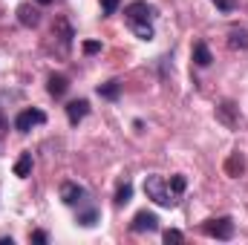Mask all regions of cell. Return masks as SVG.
<instances>
[{
	"label": "cell",
	"mask_w": 248,
	"mask_h": 245,
	"mask_svg": "<svg viewBox=\"0 0 248 245\" xmlns=\"http://www.w3.org/2000/svg\"><path fill=\"white\" fill-rule=\"evenodd\" d=\"M144 193H147L156 205H162V208H173V205H176V199H173L170 187L165 184V179H162V176H156V173L144 179Z\"/></svg>",
	"instance_id": "cell-1"
},
{
	"label": "cell",
	"mask_w": 248,
	"mask_h": 245,
	"mask_svg": "<svg viewBox=\"0 0 248 245\" xmlns=\"http://www.w3.org/2000/svg\"><path fill=\"white\" fill-rule=\"evenodd\" d=\"M202 228H205V234H208V237H214V240H231V237H234V222H231L228 216L208 219Z\"/></svg>",
	"instance_id": "cell-2"
},
{
	"label": "cell",
	"mask_w": 248,
	"mask_h": 245,
	"mask_svg": "<svg viewBox=\"0 0 248 245\" xmlns=\"http://www.w3.org/2000/svg\"><path fill=\"white\" fill-rule=\"evenodd\" d=\"M124 15H127L130 23H150V17H153V6L144 3V0H136V3H130V6H124Z\"/></svg>",
	"instance_id": "cell-3"
},
{
	"label": "cell",
	"mask_w": 248,
	"mask_h": 245,
	"mask_svg": "<svg viewBox=\"0 0 248 245\" xmlns=\"http://www.w3.org/2000/svg\"><path fill=\"white\" fill-rule=\"evenodd\" d=\"M44 122H46V113H41V110L32 107V110H23V113L15 119V130H17V133H29L35 124H44Z\"/></svg>",
	"instance_id": "cell-4"
},
{
	"label": "cell",
	"mask_w": 248,
	"mask_h": 245,
	"mask_svg": "<svg viewBox=\"0 0 248 245\" xmlns=\"http://www.w3.org/2000/svg\"><path fill=\"white\" fill-rule=\"evenodd\" d=\"M130 228H133V234H144V231H156V228H159V216H156V214H150V211H139V214L133 216V222H130Z\"/></svg>",
	"instance_id": "cell-5"
},
{
	"label": "cell",
	"mask_w": 248,
	"mask_h": 245,
	"mask_svg": "<svg viewBox=\"0 0 248 245\" xmlns=\"http://www.w3.org/2000/svg\"><path fill=\"white\" fill-rule=\"evenodd\" d=\"M84 196H87V190H84L81 184H75V182H63L61 184L63 205H81V202H84Z\"/></svg>",
	"instance_id": "cell-6"
},
{
	"label": "cell",
	"mask_w": 248,
	"mask_h": 245,
	"mask_svg": "<svg viewBox=\"0 0 248 245\" xmlns=\"http://www.w3.org/2000/svg\"><path fill=\"white\" fill-rule=\"evenodd\" d=\"M17 20H20L23 26L35 29V26L41 23V15H38V9H35L32 3H23V6H17Z\"/></svg>",
	"instance_id": "cell-7"
},
{
	"label": "cell",
	"mask_w": 248,
	"mask_h": 245,
	"mask_svg": "<svg viewBox=\"0 0 248 245\" xmlns=\"http://www.w3.org/2000/svg\"><path fill=\"white\" fill-rule=\"evenodd\" d=\"M87 113H90V104H87L84 98H78V101H69V104H66V119H69V124H78Z\"/></svg>",
	"instance_id": "cell-8"
},
{
	"label": "cell",
	"mask_w": 248,
	"mask_h": 245,
	"mask_svg": "<svg viewBox=\"0 0 248 245\" xmlns=\"http://www.w3.org/2000/svg\"><path fill=\"white\" fill-rule=\"evenodd\" d=\"M46 90H49V95H52V98H63V95H66V90H69V81H66V75H49V84H46Z\"/></svg>",
	"instance_id": "cell-9"
},
{
	"label": "cell",
	"mask_w": 248,
	"mask_h": 245,
	"mask_svg": "<svg viewBox=\"0 0 248 245\" xmlns=\"http://www.w3.org/2000/svg\"><path fill=\"white\" fill-rule=\"evenodd\" d=\"M211 61H214V55H211L208 44L196 41V44H193V63H196V66H211Z\"/></svg>",
	"instance_id": "cell-10"
},
{
	"label": "cell",
	"mask_w": 248,
	"mask_h": 245,
	"mask_svg": "<svg viewBox=\"0 0 248 245\" xmlns=\"http://www.w3.org/2000/svg\"><path fill=\"white\" fill-rule=\"evenodd\" d=\"M243 170H246V159H243V153H231L228 162H225V173H228V176H240Z\"/></svg>",
	"instance_id": "cell-11"
},
{
	"label": "cell",
	"mask_w": 248,
	"mask_h": 245,
	"mask_svg": "<svg viewBox=\"0 0 248 245\" xmlns=\"http://www.w3.org/2000/svg\"><path fill=\"white\" fill-rule=\"evenodd\" d=\"M98 95L107 98V101H116L122 95V84L119 81H107V84H98Z\"/></svg>",
	"instance_id": "cell-12"
},
{
	"label": "cell",
	"mask_w": 248,
	"mask_h": 245,
	"mask_svg": "<svg viewBox=\"0 0 248 245\" xmlns=\"http://www.w3.org/2000/svg\"><path fill=\"white\" fill-rule=\"evenodd\" d=\"M29 173H32V153H20V159L15 162V176L26 179Z\"/></svg>",
	"instance_id": "cell-13"
},
{
	"label": "cell",
	"mask_w": 248,
	"mask_h": 245,
	"mask_svg": "<svg viewBox=\"0 0 248 245\" xmlns=\"http://www.w3.org/2000/svg\"><path fill=\"white\" fill-rule=\"evenodd\" d=\"M228 44H231V49H248V32L246 29H231Z\"/></svg>",
	"instance_id": "cell-14"
},
{
	"label": "cell",
	"mask_w": 248,
	"mask_h": 245,
	"mask_svg": "<svg viewBox=\"0 0 248 245\" xmlns=\"http://www.w3.org/2000/svg\"><path fill=\"white\" fill-rule=\"evenodd\" d=\"M217 116H219V122H225L228 127H237V122H234V104H231V101L219 104V107H217Z\"/></svg>",
	"instance_id": "cell-15"
},
{
	"label": "cell",
	"mask_w": 248,
	"mask_h": 245,
	"mask_svg": "<svg viewBox=\"0 0 248 245\" xmlns=\"http://www.w3.org/2000/svg\"><path fill=\"white\" fill-rule=\"evenodd\" d=\"M95 222H98V211H95V208H87V211H81V214H78V225L93 228Z\"/></svg>",
	"instance_id": "cell-16"
},
{
	"label": "cell",
	"mask_w": 248,
	"mask_h": 245,
	"mask_svg": "<svg viewBox=\"0 0 248 245\" xmlns=\"http://www.w3.org/2000/svg\"><path fill=\"white\" fill-rule=\"evenodd\" d=\"M130 196H133V184L124 182L122 187L116 190V205H127V202H130Z\"/></svg>",
	"instance_id": "cell-17"
},
{
	"label": "cell",
	"mask_w": 248,
	"mask_h": 245,
	"mask_svg": "<svg viewBox=\"0 0 248 245\" xmlns=\"http://www.w3.org/2000/svg\"><path fill=\"white\" fill-rule=\"evenodd\" d=\"M168 187H170V193H173V196H179V193H185L187 179H185V176H170V182H168Z\"/></svg>",
	"instance_id": "cell-18"
},
{
	"label": "cell",
	"mask_w": 248,
	"mask_h": 245,
	"mask_svg": "<svg viewBox=\"0 0 248 245\" xmlns=\"http://www.w3.org/2000/svg\"><path fill=\"white\" fill-rule=\"evenodd\" d=\"M133 26V32L141 38V41H150L153 38V29H150V23H130Z\"/></svg>",
	"instance_id": "cell-19"
},
{
	"label": "cell",
	"mask_w": 248,
	"mask_h": 245,
	"mask_svg": "<svg viewBox=\"0 0 248 245\" xmlns=\"http://www.w3.org/2000/svg\"><path fill=\"white\" fill-rule=\"evenodd\" d=\"M81 49H84V55H98L101 52V41H84Z\"/></svg>",
	"instance_id": "cell-20"
},
{
	"label": "cell",
	"mask_w": 248,
	"mask_h": 245,
	"mask_svg": "<svg viewBox=\"0 0 248 245\" xmlns=\"http://www.w3.org/2000/svg\"><path fill=\"white\" fill-rule=\"evenodd\" d=\"M162 240H165V243H182V240H185V234H182V231H176V228H168V231L162 234Z\"/></svg>",
	"instance_id": "cell-21"
},
{
	"label": "cell",
	"mask_w": 248,
	"mask_h": 245,
	"mask_svg": "<svg viewBox=\"0 0 248 245\" xmlns=\"http://www.w3.org/2000/svg\"><path fill=\"white\" fill-rule=\"evenodd\" d=\"M55 32H61V41H63V44H69L72 29H69V23H66V20H58V23H55Z\"/></svg>",
	"instance_id": "cell-22"
},
{
	"label": "cell",
	"mask_w": 248,
	"mask_h": 245,
	"mask_svg": "<svg viewBox=\"0 0 248 245\" xmlns=\"http://www.w3.org/2000/svg\"><path fill=\"white\" fill-rule=\"evenodd\" d=\"M119 6H122V0H101L104 15H116V12H119Z\"/></svg>",
	"instance_id": "cell-23"
},
{
	"label": "cell",
	"mask_w": 248,
	"mask_h": 245,
	"mask_svg": "<svg viewBox=\"0 0 248 245\" xmlns=\"http://www.w3.org/2000/svg\"><path fill=\"white\" fill-rule=\"evenodd\" d=\"M32 243H38V245L49 243V234H46V231H35V234H32Z\"/></svg>",
	"instance_id": "cell-24"
},
{
	"label": "cell",
	"mask_w": 248,
	"mask_h": 245,
	"mask_svg": "<svg viewBox=\"0 0 248 245\" xmlns=\"http://www.w3.org/2000/svg\"><path fill=\"white\" fill-rule=\"evenodd\" d=\"M214 3H217L222 12H231V9H234V0H214Z\"/></svg>",
	"instance_id": "cell-25"
},
{
	"label": "cell",
	"mask_w": 248,
	"mask_h": 245,
	"mask_svg": "<svg viewBox=\"0 0 248 245\" xmlns=\"http://www.w3.org/2000/svg\"><path fill=\"white\" fill-rule=\"evenodd\" d=\"M35 3H41V6H49V3H52V0H35Z\"/></svg>",
	"instance_id": "cell-26"
},
{
	"label": "cell",
	"mask_w": 248,
	"mask_h": 245,
	"mask_svg": "<svg viewBox=\"0 0 248 245\" xmlns=\"http://www.w3.org/2000/svg\"><path fill=\"white\" fill-rule=\"evenodd\" d=\"M0 130H6V119L3 116H0Z\"/></svg>",
	"instance_id": "cell-27"
}]
</instances>
